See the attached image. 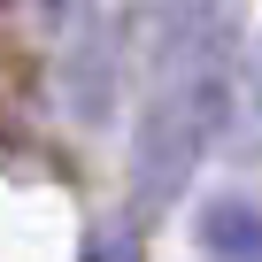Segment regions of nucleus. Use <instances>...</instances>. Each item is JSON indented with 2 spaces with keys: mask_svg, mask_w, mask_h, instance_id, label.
Wrapping results in <instances>:
<instances>
[{
  "mask_svg": "<svg viewBox=\"0 0 262 262\" xmlns=\"http://www.w3.org/2000/svg\"><path fill=\"white\" fill-rule=\"evenodd\" d=\"M77 262H139V239H131L123 224H100V231H85Z\"/></svg>",
  "mask_w": 262,
  "mask_h": 262,
  "instance_id": "obj_3",
  "label": "nucleus"
},
{
  "mask_svg": "<svg viewBox=\"0 0 262 262\" xmlns=\"http://www.w3.org/2000/svg\"><path fill=\"white\" fill-rule=\"evenodd\" d=\"M239 155L262 162V54H254V93H247V131H239Z\"/></svg>",
  "mask_w": 262,
  "mask_h": 262,
  "instance_id": "obj_4",
  "label": "nucleus"
},
{
  "mask_svg": "<svg viewBox=\"0 0 262 262\" xmlns=\"http://www.w3.org/2000/svg\"><path fill=\"white\" fill-rule=\"evenodd\" d=\"M239 24L224 0H170L155 24V100L139 116L131 139V193L139 208H170L193 170L208 162V147L231 131L239 108Z\"/></svg>",
  "mask_w": 262,
  "mask_h": 262,
  "instance_id": "obj_1",
  "label": "nucleus"
},
{
  "mask_svg": "<svg viewBox=\"0 0 262 262\" xmlns=\"http://www.w3.org/2000/svg\"><path fill=\"white\" fill-rule=\"evenodd\" d=\"M201 247L216 262H262V208L254 201H208L201 208Z\"/></svg>",
  "mask_w": 262,
  "mask_h": 262,
  "instance_id": "obj_2",
  "label": "nucleus"
}]
</instances>
